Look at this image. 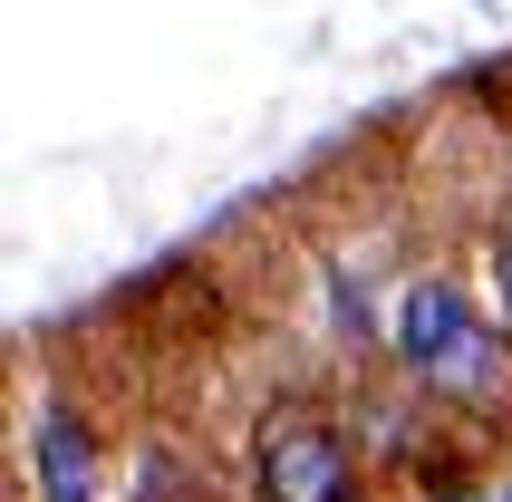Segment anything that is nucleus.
<instances>
[{
	"mask_svg": "<svg viewBox=\"0 0 512 502\" xmlns=\"http://www.w3.org/2000/svg\"><path fill=\"white\" fill-rule=\"evenodd\" d=\"M377 358L426 396L435 416H455L464 435H512V329L484 300V280L464 271L445 242H416L387 261L377 290Z\"/></svg>",
	"mask_w": 512,
	"mask_h": 502,
	"instance_id": "f257e3e1",
	"label": "nucleus"
},
{
	"mask_svg": "<svg viewBox=\"0 0 512 502\" xmlns=\"http://www.w3.org/2000/svg\"><path fill=\"white\" fill-rule=\"evenodd\" d=\"M368 445H358V425H348L339 387H310V377H290L271 387L242 416V445H232V502H377Z\"/></svg>",
	"mask_w": 512,
	"mask_h": 502,
	"instance_id": "f03ea898",
	"label": "nucleus"
},
{
	"mask_svg": "<svg viewBox=\"0 0 512 502\" xmlns=\"http://www.w3.org/2000/svg\"><path fill=\"white\" fill-rule=\"evenodd\" d=\"M474 280H484V300L512 329V194H493V213L474 223Z\"/></svg>",
	"mask_w": 512,
	"mask_h": 502,
	"instance_id": "7ed1b4c3",
	"label": "nucleus"
}]
</instances>
